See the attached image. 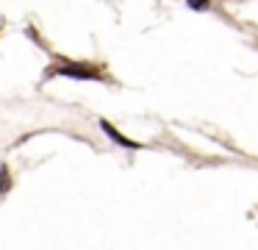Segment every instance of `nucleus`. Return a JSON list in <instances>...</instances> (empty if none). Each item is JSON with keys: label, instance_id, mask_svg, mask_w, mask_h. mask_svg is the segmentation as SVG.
I'll use <instances>...</instances> for the list:
<instances>
[{"label": "nucleus", "instance_id": "1", "mask_svg": "<svg viewBox=\"0 0 258 250\" xmlns=\"http://www.w3.org/2000/svg\"><path fill=\"white\" fill-rule=\"evenodd\" d=\"M47 78L53 75H61V78H78V81H103V72L95 70V67H86V64H61V67H47L45 72Z\"/></svg>", "mask_w": 258, "mask_h": 250}, {"label": "nucleus", "instance_id": "2", "mask_svg": "<svg viewBox=\"0 0 258 250\" xmlns=\"http://www.w3.org/2000/svg\"><path fill=\"white\" fill-rule=\"evenodd\" d=\"M100 128H103V133H106V136L111 139V142H117V144H119V147H128V150H139V147H142L139 142H134V139L122 136V133H119V131H117V128H114L108 120H100Z\"/></svg>", "mask_w": 258, "mask_h": 250}, {"label": "nucleus", "instance_id": "3", "mask_svg": "<svg viewBox=\"0 0 258 250\" xmlns=\"http://www.w3.org/2000/svg\"><path fill=\"white\" fill-rule=\"evenodd\" d=\"M12 189V172H9V164H0V194H6Z\"/></svg>", "mask_w": 258, "mask_h": 250}, {"label": "nucleus", "instance_id": "4", "mask_svg": "<svg viewBox=\"0 0 258 250\" xmlns=\"http://www.w3.org/2000/svg\"><path fill=\"white\" fill-rule=\"evenodd\" d=\"M186 6L191 11H208L211 9V0H186Z\"/></svg>", "mask_w": 258, "mask_h": 250}]
</instances>
